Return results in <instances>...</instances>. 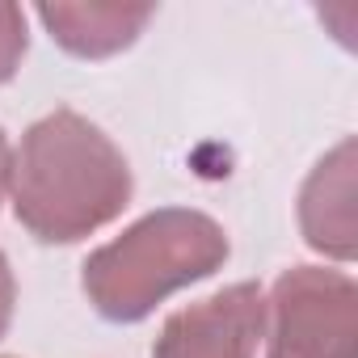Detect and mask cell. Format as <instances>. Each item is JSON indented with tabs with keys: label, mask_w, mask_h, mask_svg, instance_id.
Wrapping results in <instances>:
<instances>
[{
	"label": "cell",
	"mask_w": 358,
	"mask_h": 358,
	"mask_svg": "<svg viewBox=\"0 0 358 358\" xmlns=\"http://www.w3.org/2000/svg\"><path fill=\"white\" fill-rule=\"evenodd\" d=\"M9 194L30 236L43 245H72L127 207L131 169L106 131L76 110H55L22 135Z\"/></svg>",
	"instance_id": "obj_1"
},
{
	"label": "cell",
	"mask_w": 358,
	"mask_h": 358,
	"mask_svg": "<svg viewBox=\"0 0 358 358\" xmlns=\"http://www.w3.org/2000/svg\"><path fill=\"white\" fill-rule=\"evenodd\" d=\"M262 333L266 295L257 282H236L173 312L152 345V358H253Z\"/></svg>",
	"instance_id": "obj_4"
},
{
	"label": "cell",
	"mask_w": 358,
	"mask_h": 358,
	"mask_svg": "<svg viewBox=\"0 0 358 358\" xmlns=\"http://www.w3.org/2000/svg\"><path fill=\"white\" fill-rule=\"evenodd\" d=\"M13 299H17L13 270H9V257L0 253V337H5V329H9V320H13Z\"/></svg>",
	"instance_id": "obj_8"
},
{
	"label": "cell",
	"mask_w": 358,
	"mask_h": 358,
	"mask_svg": "<svg viewBox=\"0 0 358 358\" xmlns=\"http://www.w3.org/2000/svg\"><path fill=\"white\" fill-rule=\"evenodd\" d=\"M152 5H43L38 17L51 30V38L80 55V59H106L139 38V30L152 22Z\"/></svg>",
	"instance_id": "obj_6"
},
{
	"label": "cell",
	"mask_w": 358,
	"mask_h": 358,
	"mask_svg": "<svg viewBox=\"0 0 358 358\" xmlns=\"http://www.w3.org/2000/svg\"><path fill=\"white\" fill-rule=\"evenodd\" d=\"M299 228L312 249L324 257L350 262L358 249L354 236V139H341L303 182Z\"/></svg>",
	"instance_id": "obj_5"
},
{
	"label": "cell",
	"mask_w": 358,
	"mask_h": 358,
	"mask_svg": "<svg viewBox=\"0 0 358 358\" xmlns=\"http://www.w3.org/2000/svg\"><path fill=\"white\" fill-rule=\"evenodd\" d=\"M9 173H13V152H9L5 131H0V199H5V190H9Z\"/></svg>",
	"instance_id": "obj_9"
},
{
	"label": "cell",
	"mask_w": 358,
	"mask_h": 358,
	"mask_svg": "<svg viewBox=\"0 0 358 358\" xmlns=\"http://www.w3.org/2000/svg\"><path fill=\"white\" fill-rule=\"evenodd\" d=\"M22 55H26V13L0 0V85L22 68Z\"/></svg>",
	"instance_id": "obj_7"
},
{
	"label": "cell",
	"mask_w": 358,
	"mask_h": 358,
	"mask_svg": "<svg viewBox=\"0 0 358 358\" xmlns=\"http://www.w3.org/2000/svg\"><path fill=\"white\" fill-rule=\"evenodd\" d=\"M228 262L224 228L203 211H152L85 262L89 303L118 324L143 320L160 299Z\"/></svg>",
	"instance_id": "obj_2"
},
{
	"label": "cell",
	"mask_w": 358,
	"mask_h": 358,
	"mask_svg": "<svg viewBox=\"0 0 358 358\" xmlns=\"http://www.w3.org/2000/svg\"><path fill=\"white\" fill-rule=\"evenodd\" d=\"M270 358H358V291L341 270L295 266L266 303Z\"/></svg>",
	"instance_id": "obj_3"
}]
</instances>
